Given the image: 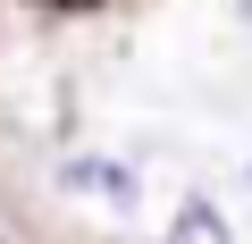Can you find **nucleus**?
Wrapping results in <instances>:
<instances>
[{
  "instance_id": "obj_1",
  "label": "nucleus",
  "mask_w": 252,
  "mask_h": 244,
  "mask_svg": "<svg viewBox=\"0 0 252 244\" xmlns=\"http://www.w3.org/2000/svg\"><path fill=\"white\" fill-rule=\"evenodd\" d=\"M67 185H76V194H101V202H135L126 160H67Z\"/></svg>"
},
{
  "instance_id": "obj_2",
  "label": "nucleus",
  "mask_w": 252,
  "mask_h": 244,
  "mask_svg": "<svg viewBox=\"0 0 252 244\" xmlns=\"http://www.w3.org/2000/svg\"><path fill=\"white\" fill-rule=\"evenodd\" d=\"M177 244H227L219 210H210V202H185V210H177Z\"/></svg>"
},
{
  "instance_id": "obj_3",
  "label": "nucleus",
  "mask_w": 252,
  "mask_h": 244,
  "mask_svg": "<svg viewBox=\"0 0 252 244\" xmlns=\"http://www.w3.org/2000/svg\"><path fill=\"white\" fill-rule=\"evenodd\" d=\"M235 17H244V26H252V0H235Z\"/></svg>"
},
{
  "instance_id": "obj_4",
  "label": "nucleus",
  "mask_w": 252,
  "mask_h": 244,
  "mask_svg": "<svg viewBox=\"0 0 252 244\" xmlns=\"http://www.w3.org/2000/svg\"><path fill=\"white\" fill-rule=\"evenodd\" d=\"M244 177H252V169H244Z\"/></svg>"
}]
</instances>
